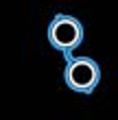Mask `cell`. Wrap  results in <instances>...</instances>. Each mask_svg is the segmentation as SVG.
Instances as JSON below:
<instances>
[{"label": "cell", "mask_w": 118, "mask_h": 120, "mask_svg": "<svg viewBox=\"0 0 118 120\" xmlns=\"http://www.w3.org/2000/svg\"><path fill=\"white\" fill-rule=\"evenodd\" d=\"M83 41V24L74 15L68 13H57L53 18V22L48 24V44L55 50L64 52L66 57H70Z\"/></svg>", "instance_id": "6da1fadb"}, {"label": "cell", "mask_w": 118, "mask_h": 120, "mask_svg": "<svg viewBox=\"0 0 118 120\" xmlns=\"http://www.w3.org/2000/svg\"><path fill=\"white\" fill-rule=\"evenodd\" d=\"M64 81L72 92L92 94L101 81V68L92 57H66Z\"/></svg>", "instance_id": "7a4b0ae2"}]
</instances>
